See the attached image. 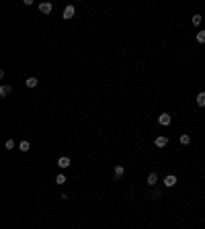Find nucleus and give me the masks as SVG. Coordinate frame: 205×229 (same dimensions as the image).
Here are the masks:
<instances>
[{"label": "nucleus", "instance_id": "f257e3e1", "mask_svg": "<svg viewBox=\"0 0 205 229\" xmlns=\"http://www.w3.org/2000/svg\"><path fill=\"white\" fill-rule=\"evenodd\" d=\"M74 14H76V8L72 6V4H68V6L64 8V19H66V20H70Z\"/></svg>", "mask_w": 205, "mask_h": 229}, {"label": "nucleus", "instance_id": "f03ea898", "mask_svg": "<svg viewBox=\"0 0 205 229\" xmlns=\"http://www.w3.org/2000/svg\"><path fill=\"white\" fill-rule=\"evenodd\" d=\"M170 121H172V117H170L168 113H162L160 117H158V123H160V125H164V127H166V125H170Z\"/></svg>", "mask_w": 205, "mask_h": 229}, {"label": "nucleus", "instance_id": "7ed1b4c3", "mask_svg": "<svg viewBox=\"0 0 205 229\" xmlns=\"http://www.w3.org/2000/svg\"><path fill=\"white\" fill-rule=\"evenodd\" d=\"M70 164H72V162H70V158H68V155H62L60 160H58V166H60L62 170H64V168H68Z\"/></svg>", "mask_w": 205, "mask_h": 229}, {"label": "nucleus", "instance_id": "20e7f679", "mask_svg": "<svg viewBox=\"0 0 205 229\" xmlns=\"http://www.w3.org/2000/svg\"><path fill=\"white\" fill-rule=\"evenodd\" d=\"M51 8H54V6H51V2H41V4H39V10L43 14H49V13H51Z\"/></svg>", "mask_w": 205, "mask_h": 229}, {"label": "nucleus", "instance_id": "39448f33", "mask_svg": "<svg viewBox=\"0 0 205 229\" xmlns=\"http://www.w3.org/2000/svg\"><path fill=\"white\" fill-rule=\"evenodd\" d=\"M164 184H166V186H174V184H177V176H174V174H168L166 178H164Z\"/></svg>", "mask_w": 205, "mask_h": 229}, {"label": "nucleus", "instance_id": "423d86ee", "mask_svg": "<svg viewBox=\"0 0 205 229\" xmlns=\"http://www.w3.org/2000/svg\"><path fill=\"white\" fill-rule=\"evenodd\" d=\"M166 143H168V137H162V135H160V137H156V141H154V145H156V147H164Z\"/></svg>", "mask_w": 205, "mask_h": 229}, {"label": "nucleus", "instance_id": "0eeeda50", "mask_svg": "<svg viewBox=\"0 0 205 229\" xmlns=\"http://www.w3.org/2000/svg\"><path fill=\"white\" fill-rule=\"evenodd\" d=\"M37 84H39V80H37L35 76H31V78H27V82H25V86H27V88H35V86H37Z\"/></svg>", "mask_w": 205, "mask_h": 229}, {"label": "nucleus", "instance_id": "6e6552de", "mask_svg": "<svg viewBox=\"0 0 205 229\" xmlns=\"http://www.w3.org/2000/svg\"><path fill=\"white\" fill-rule=\"evenodd\" d=\"M123 176H125V168H123V166H115V178L121 180Z\"/></svg>", "mask_w": 205, "mask_h": 229}, {"label": "nucleus", "instance_id": "1a4fd4ad", "mask_svg": "<svg viewBox=\"0 0 205 229\" xmlns=\"http://www.w3.org/2000/svg\"><path fill=\"white\" fill-rule=\"evenodd\" d=\"M156 182H158V174H156V172H152V174L148 176V184H150V186H154Z\"/></svg>", "mask_w": 205, "mask_h": 229}, {"label": "nucleus", "instance_id": "9d476101", "mask_svg": "<svg viewBox=\"0 0 205 229\" xmlns=\"http://www.w3.org/2000/svg\"><path fill=\"white\" fill-rule=\"evenodd\" d=\"M10 92H13V88H10V86H2V88H0V96H2V98L8 96Z\"/></svg>", "mask_w": 205, "mask_h": 229}, {"label": "nucleus", "instance_id": "9b49d317", "mask_svg": "<svg viewBox=\"0 0 205 229\" xmlns=\"http://www.w3.org/2000/svg\"><path fill=\"white\" fill-rule=\"evenodd\" d=\"M197 104L199 107H205V92H199L197 94Z\"/></svg>", "mask_w": 205, "mask_h": 229}, {"label": "nucleus", "instance_id": "f8f14e48", "mask_svg": "<svg viewBox=\"0 0 205 229\" xmlns=\"http://www.w3.org/2000/svg\"><path fill=\"white\" fill-rule=\"evenodd\" d=\"M66 180H68V178H66L64 174H58V176H55V184H60V186H62V184H66Z\"/></svg>", "mask_w": 205, "mask_h": 229}, {"label": "nucleus", "instance_id": "ddd939ff", "mask_svg": "<svg viewBox=\"0 0 205 229\" xmlns=\"http://www.w3.org/2000/svg\"><path fill=\"white\" fill-rule=\"evenodd\" d=\"M19 149H20V151H29V149H31V143H29V141H23V143L19 145Z\"/></svg>", "mask_w": 205, "mask_h": 229}, {"label": "nucleus", "instance_id": "4468645a", "mask_svg": "<svg viewBox=\"0 0 205 229\" xmlns=\"http://www.w3.org/2000/svg\"><path fill=\"white\" fill-rule=\"evenodd\" d=\"M181 143H183V145H189V143H191V137H189V135H181Z\"/></svg>", "mask_w": 205, "mask_h": 229}, {"label": "nucleus", "instance_id": "2eb2a0df", "mask_svg": "<svg viewBox=\"0 0 205 229\" xmlns=\"http://www.w3.org/2000/svg\"><path fill=\"white\" fill-rule=\"evenodd\" d=\"M197 41L199 43H205V31H199L197 33Z\"/></svg>", "mask_w": 205, "mask_h": 229}, {"label": "nucleus", "instance_id": "dca6fc26", "mask_svg": "<svg viewBox=\"0 0 205 229\" xmlns=\"http://www.w3.org/2000/svg\"><path fill=\"white\" fill-rule=\"evenodd\" d=\"M193 25H195V27L201 25V14H195V16H193Z\"/></svg>", "mask_w": 205, "mask_h": 229}, {"label": "nucleus", "instance_id": "f3484780", "mask_svg": "<svg viewBox=\"0 0 205 229\" xmlns=\"http://www.w3.org/2000/svg\"><path fill=\"white\" fill-rule=\"evenodd\" d=\"M4 147H6V149H13V147H14V141H13V139H8V141L4 143Z\"/></svg>", "mask_w": 205, "mask_h": 229}]
</instances>
